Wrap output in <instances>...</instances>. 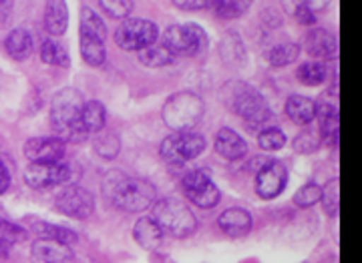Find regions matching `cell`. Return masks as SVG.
Returning a JSON list of instances; mask_svg holds the SVG:
<instances>
[{
    "label": "cell",
    "instance_id": "cell-1",
    "mask_svg": "<svg viewBox=\"0 0 362 263\" xmlns=\"http://www.w3.org/2000/svg\"><path fill=\"white\" fill-rule=\"evenodd\" d=\"M85 106V97L77 89H63L52 97L51 123L59 139L63 141H83L87 131L81 125V113Z\"/></svg>",
    "mask_w": 362,
    "mask_h": 263
},
{
    "label": "cell",
    "instance_id": "cell-2",
    "mask_svg": "<svg viewBox=\"0 0 362 263\" xmlns=\"http://www.w3.org/2000/svg\"><path fill=\"white\" fill-rule=\"evenodd\" d=\"M105 191L115 201L117 207L137 213L149 209L156 203L157 191L145 179H129L121 173H109L105 177Z\"/></svg>",
    "mask_w": 362,
    "mask_h": 263
},
{
    "label": "cell",
    "instance_id": "cell-3",
    "mask_svg": "<svg viewBox=\"0 0 362 263\" xmlns=\"http://www.w3.org/2000/svg\"><path fill=\"white\" fill-rule=\"evenodd\" d=\"M226 105L232 109L238 117L244 118L247 127L256 129L264 125L270 117V109L264 97L247 82H228L221 91Z\"/></svg>",
    "mask_w": 362,
    "mask_h": 263
},
{
    "label": "cell",
    "instance_id": "cell-4",
    "mask_svg": "<svg viewBox=\"0 0 362 263\" xmlns=\"http://www.w3.org/2000/svg\"><path fill=\"white\" fill-rule=\"evenodd\" d=\"M204 115V101L194 92H177L163 105V121L177 133L192 131Z\"/></svg>",
    "mask_w": 362,
    "mask_h": 263
},
{
    "label": "cell",
    "instance_id": "cell-5",
    "mask_svg": "<svg viewBox=\"0 0 362 263\" xmlns=\"http://www.w3.org/2000/svg\"><path fill=\"white\" fill-rule=\"evenodd\" d=\"M153 219L163 233L171 237H187L197 229V219L192 209L180 199H161L153 203Z\"/></svg>",
    "mask_w": 362,
    "mask_h": 263
},
{
    "label": "cell",
    "instance_id": "cell-6",
    "mask_svg": "<svg viewBox=\"0 0 362 263\" xmlns=\"http://www.w3.org/2000/svg\"><path fill=\"white\" fill-rule=\"evenodd\" d=\"M206 30L197 25H171L163 35V44L175 56H192L206 49Z\"/></svg>",
    "mask_w": 362,
    "mask_h": 263
},
{
    "label": "cell",
    "instance_id": "cell-7",
    "mask_svg": "<svg viewBox=\"0 0 362 263\" xmlns=\"http://www.w3.org/2000/svg\"><path fill=\"white\" fill-rule=\"evenodd\" d=\"M115 40L121 49L139 53L157 42V27L145 18H127L117 27Z\"/></svg>",
    "mask_w": 362,
    "mask_h": 263
},
{
    "label": "cell",
    "instance_id": "cell-8",
    "mask_svg": "<svg viewBox=\"0 0 362 263\" xmlns=\"http://www.w3.org/2000/svg\"><path fill=\"white\" fill-rule=\"evenodd\" d=\"M206 149V139L197 133H175L169 135L168 139L161 143V155L165 161L180 165L189 159H195L202 155V151Z\"/></svg>",
    "mask_w": 362,
    "mask_h": 263
},
{
    "label": "cell",
    "instance_id": "cell-9",
    "mask_svg": "<svg viewBox=\"0 0 362 263\" xmlns=\"http://www.w3.org/2000/svg\"><path fill=\"white\" fill-rule=\"evenodd\" d=\"M181 187L185 197L202 209H209L220 201V189L206 171H194L185 175Z\"/></svg>",
    "mask_w": 362,
    "mask_h": 263
},
{
    "label": "cell",
    "instance_id": "cell-10",
    "mask_svg": "<svg viewBox=\"0 0 362 263\" xmlns=\"http://www.w3.org/2000/svg\"><path fill=\"white\" fill-rule=\"evenodd\" d=\"M71 165L57 161V163H30L25 169V181L35 189H47L54 185L71 181Z\"/></svg>",
    "mask_w": 362,
    "mask_h": 263
},
{
    "label": "cell",
    "instance_id": "cell-11",
    "mask_svg": "<svg viewBox=\"0 0 362 263\" xmlns=\"http://www.w3.org/2000/svg\"><path fill=\"white\" fill-rule=\"evenodd\" d=\"M54 205L61 213H65L73 219H87L90 213L95 211V199L87 189L71 185V187H66L65 191H61L57 195Z\"/></svg>",
    "mask_w": 362,
    "mask_h": 263
},
{
    "label": "cell",
    "instance_id": "cell-12",
    "mask_svg": "<svg viewBox=\"0 0 362 263\" xmlns=\"http://www.w3.org/2000/svg\"><path fill=\"white\" fill-rule=\"evenodd\" d=\"M286 181H288V171L284 165L278 161H266V165H262L258 169L256 191L259 197L274 199L284 191Z\"/></svg>",
    "mask_w": 362,
    "mask_h": 263
},
{
    "label": "cell",
    "instance_id": "cell-13",
    "mask_svg": "<svg viewBox=\"0 0 362 263\" xmlns=\"http://www.w3.org/2000/svg\"><path fill=\"white\" fill-rule=\"evenodd\" d=\"M25 155L30 163H57L65 155V141L54 137H35L25 143Z\"/></svg>",
    "mask_w": 362,
    "mask_h": 263
},
{
    "label": "cell",
    "instance_id": "cell-14",
    "mask_svg": "<svg viewBox=\"0 0 362 263\" xmlns=\"http://www.w3.org/2000/svg\"><path fill=\"white\" fill-rule=\"evenodd\" d=\"M33 257L37 263H69V259L73 257V251L71 245H65L57 239L40 237L33 245Z\"/></svg>",
    "mask_w": 362,
    "mask_h": 263
},
{
    "label": "cell",
    "instance_id": "cell-15",
    "mask_svg": "<svg viewBox=\"0 0 362 263\" xmlns=\"http://www.w3.org/2000/svg\"><path fill=\"white\" fill-rule=\"evenodd\" d=\"M133 236L137 239V243H139L141 247H145V250H157V247L161 245L165 233H163L161 225L153 219V215H149V217L137 219L135 229H133Z\"/></svg>",
    "mask_w": 362,
    "mask_h": 263
},
{
    "label": "cell",
    "instance_id": "cell-16",
    "mask_svg": "<svg viewBox=\"0 0 362 263\" xmlns=\"http://www.w3.org/2000/svg\"><path fill=\"white\" fill-rule=\"evenodd\" d=\"M45 27L52 37L65 35L69 27V8L65 0H47L45 6Z\"/></svg>",
    "mask_w": 362,
    "mask_h": 263
},
{
    "label": "cell",
    "instance_id": "cell-17",
    "mask_svg": "<svg viewBox=\"0 0 362 263\" xmlns=\"http://www.w3.org/2000/svg\"><path fill=\"white\" fill-rule=\"evenodd\" d=\"M218 224L228 236L242 237L250 233V229H252V215L246 209L232 207V209H226L221 213Z\"/></svg>",
    "mask_w": 362,
    "mask_h": 263
},
{
    "label": "cell",
    "instance_id": "cell-18",
    "mask_svg": "<svg viewBox=\"0 0 362 263\" xmlns=\"http://www.w3.org/2000/svg\"><path fill=\"white\" fill-rule=\"evenodd\" d=\"M216 151L220 153L223 159H242L246 155L247 145L246 141L232 129H220L218 137H216Z\"/></svg>",
    "mask_w": 362,
    "mask_h": 263
},
{
    "label": "cell",
    "instance_id": "cell-19",
    "mask_svg": "<svg viewBox=\"0 0 362 263\" xmlns=\"http://www.w3.org/2000/svg\"><path fill=\"white\" fill-rule=\"evenodd\" d=\"M306 49L316 59H334L337 56V39L328 30L316 28L306 37Z\"/></svg>",
    "mask_w": 362,
    "mask_h": 263
},
{
    "label": "cell",
    "instance_id": "cell-20",
    "mask_svg": "<svg viewBox=\"0 0 362 263\" xmlns=\"http://www.w3.org/2000/svg\"><path fill=\"white\" fill-rule=\"evenodd\" d=\"M6 53L14 61H26L33 54V37L25 28H14L4 40Z\"/></svg>",
    "mask_w": 362,
    "mask_h": 263
},
{
    "label": "cell",
    "instance_id": "cell-21",
    "mask_svg": "<svg viewBox=\"0 0 362 263\" xmlns=\"http://www.w3.org/2000/svg\"><path fill=\"white\" fill-rule=\"evenodd\" d=\"M286 113L298 125H310L316 118V105L304 94H292L286 103Z\"/></svg>",
    "mask_w": 362,
    "mask_h": 263
},
{
    "label": "cell",
    "instance_id": "cell-22",
    "mask_svg": "<svg viewBox=\"0 0 362 263\" xmlns=\"http://www.w3.org/2000/svg\"><path fill=\"white\" fill-rule=\"evenodd\" d=\"M316 117L320 121V133L324 141L330 145H337L338 141V111L332 105L316 106Z\"/></svg>",
    "mask_w": 362,
    "mask_h": 263
},
{
    "label": "cell",
    "instance_id": "cell-23",
    "mask_svg": "<svg viewBox=\"0 0 362 263\" xmlns=\"http://www.w3.org/2000/svg\"><path fill=\"white\" fill-rule=\"evenodd\" d=\"M105 117H107V111L99 101H87L81 113V125L87 135L99 133L105 129Z\"/></svg>",
    "mask_w": 362,
    "mask_h": 263
},
{
    "label": "cell",
    "instance_id": "cell-24",
    "mask_svg": "<svg viewBox=\"0 0 362 263\" xmlns=\"http://www.w3.org/2000/svg\"><path fill=\"white\" fill-rule=\"evenodd\" d=\"M252 0H207V8H211L220 18L232 20L246 13Z\"/></svg>",
    "mask_w": 362,
    "mask_h": 263
},
{
    "label": "cell",
    "instance_id": "cell-25",
    "mask_svg": "<svg viewBox=\"0 0 362 263\" xmlns=\"http://www.w3.org/2000/svg\"><path fill=\"white\" fill-rule=\"evenodd\" d=\"M173 59H175V54L171 53L163 42H153L151 47L139 51V61L143 65L151 66V68L169 65V63H173Z\"/></svg>",
    "mask_w": 362,
    "mask_h": 263
},
{
    "label": "cell",
    "instance_id": "cell-26",
    "mask_svg": "<svg viewBox=\"0 0 362 263\" xmlns=\"http://www.w3.org/2000/svg\"><path fill=\"white\" fill-rule=\"evenodd\" d=\"M105 40L97 37H87L81 35V54L83 61L90 66H101L105 63Z\"/></svg>",
    "mask_w": 362,
    "mask_h": 263
},
{
    "label": "cell",
    "instance_id": "cell-27",
    "mask_svg": "<svg viewBox=\"0 0 362 263\" xmlns=\"http://www.w3.org/2000/svg\"><path fill=\"white\" fill-rule=\"evenodd\" d=\"M39 53H40V59H42L47 65L66 66L69 63H71V59H69V53H66L65 47H63L59 40H54V39L42 40Z\"/></svg>",
    "mask_w": 362,
    "mask_h": 263
},
{
    "label": "cell",
    "instance_id": "cell-28",
    "mask_svg": "<svg viewBox=\"0 0 362 263\" xmlns=\"http://www.w3.org/2000/svg\"><path fill=\"white\" fill-rule=\"evenodd\" d=\"M33 229L45 239H57V241H61L65 245H75L77 243V236L71 229L59 227V225H51L47 221H33Z\"/></svg>",
    "mask_w": 362,
    "mask_h": 263
},
{
    "label": "cell",
    "instance_id": "cell-29",
    "mask_svg": "<svg viewBox=\"0 0 362 263\" xmlns=\"http://www.w3.org/2000/svg\"><path fill=\"white\" fill-rule=\"evenodd\" d=\"M328 77V71L322 63L318 61H312V63H304V65L298 68V80L308 85V87H318L322 85L324 80Z\"/></svg>",
    "mask_w": 362,
    "mask_h": 263
},
{
    "label": "cell",
    "instance_id": "cell-30",
    "mask_svg": "<svg viewBox=\"0 0 362 263\" xmlns=\"http://www.w3.org/2000/svg\"><path fill=\"white\" fill-rule=\"evenodd\" d=\"M81 35H87V37H97V39H103L107 37V27L105 23L99 18V14L93 13L90 8H83L81 13Z\"/></svg>",
    "mask_w": 362,
    "mask_h": 263
},
{
    "label": "cell",
    "instance_id": "cell-31",
    "mask_svg": "<svg viewBox=\"0 0 362 263\" xmlns=\"http://www.w3.org/2000/svg\"><path fill=\"white\" fill-rule=\"evenodd\" d=\"M300 54V47L294 42H282L274 47L270 51V63L274 66H288L292 65Z\"/></svg>",
    "mask_w": 362,
    "mask_h": 263
},
{
    "label": "cell",
    "instance_id": "cell-32",
    "mask_svg": "<svg viewBox=\"0 0 362 263\" xmlns=\"http://www.w3.org/2000/svg\"><path fill=\"white\" fill-rule=\"evenodd\" d=\"M97 153L105 159H113L119 153V137L111 131H99L97 133V141H95Z\"/></svg>",
    "mask_w": 362,
    "mask_h": 263
},
{
    "label": "cell",
    "instance_id": "cell-33",
    "mask_svg": "<svg viewBox=\"0 0 362 263\" xmlns=\"http://www.w3.org/2000/svg\"><path fill=\"white\" fill-rule=\"evenodd\" d=\"M320 199H322V187L316 183H306L298 189V193L294 195V203L298 207H312Z\"/></svg>",
    "mask_w": 362,
    "mask_h": 263
},
{
    "label": "cell",
    "instance_id": "cell-34",
    "mask_svg": "<svg viewBox=\"0 0 362 263\" xmlns=\"http://www.w3.org/2000/svg\"><path fill=\"white\" fill-rule=\"evenodd\" d=\"M0 239H4V241L13 247L14 243L25 241L26 229L25 227H21V225L13 224V221H8V219H2V217H0Z\"/></svg>",
    "mask_w": 362,
    "mask_h": 263
},
{
    "label": "cell",
    "instance_id": "cell-35",
    "mask_svg": "<svg viewBox=\"0 0 362 263\" xmlns=\"http://www.w3.org/2000/svg\"><path fill=\"white\" fill-rule=\"evenodd\" d=\"M258 143L266 151H278L286 145V135L280 129H266L258 137Z\"/></svg>",
    "mask_w": 362,
    "mask_h": 263
},
{
    "label": "cell",
    "instance_id": "cell-36",
    "mask_svg": "<svg viewBox=\"0 0 362 263\" xmlns=\"http://www.w3.org/2000/svg\"><path fill=\"white\" fill-rule=\"evenodd\" d=\"M101 6L111 18H127L133 11V0H101Z\"/></svg>",
    "mask_w": 362,
    "mask_h": 263
},
{
    "label": "cell",
    "instance_id": "cell-37",
    "mask_svg": "<svg viewBox=\"0 0 362 263\" xmlns=\"http://www.w3.org/2000/svg\"><path fill=\"white\" fill-rule=\"evenodd\" d=\"M322 199H324V209L328 211L330 215H337L338 213V181L337 179H332L330 183L324 187Z\"/></svg>",
    "mask_w": 362,
    "mask_h": 263
},
{
    "label": "cell",
    "instance_id": "cell-38",
    "mask_svg": "<svg viewBox=\"0 0 362 263\" xmlns=\"http://www.w3.org/2000/svg\"><path fill=\"white\" fill-rule=\"evenodd\" d=\"M294 147H296L298 151H302V153H308V151H316L318 149V137L314 135V133H300L298 135V139L294 141Z\"/></svg>",
    "mask_w": 362,
    "mask_h": 263
},
{
    "label": "cell",
    "instance_id": "cell-39",
    "mask_svg": "<svg viewBox=\"0 0 362 263\" xmlns=\"http://www.w3.org/2000/svg\"><path fill=\"white\" fill-rule=\"evenodd\" d=\"M173 4L181 11H202L207 6V0H173Z\"/></svg>",
    "mask_w": 362,
    "mask_h": 263
},
{
    "label": "cell",
    "instance_id": "cell-40",
    "mask_svg": "<svg viewBox=\"0 0 362 263\" xmlns=\"http://www.w3.org/2000/svg\"><path fill=\"white\" fill-rule=\"evenodd\" d=\"M314 16H316V14L312 13L310 8H306V6H304L302 2L298 4L296 18L300 20V23H302V25H312V23H314Z\"/></svg>",
    "mask_w": 362,
    "mask_h": 263
},
{
    "label": "cell",
    "instance_id": "cell-41",
    "mask_svg": "<svg viewBox=\"0 0 362 263\" xmlns=\"http://www.w3.org/2000/svg\"><path fill=\"white\" fill-rule=\"evenodd\" d=\"M300 2H302L306 8H310L314 14L326 11V8H328V4H330V0H300Z\"/></svg>",
    "mask_w": 362,
    "mask_h": 263
},
{
    "label": "cell",
    "instance_id": "cell-42",
    "mask_svg": "<svg viewBox=\"0 0 362 263\" xmlns=\"http://www.w3.org/2000/svg\"><path fill=\"white\" fill-rule=\"evenodd\" d=\"M8 187H11V171H8V167L0 161V195L6 193Z\"/></svg>",
    "mask_w": 362,
    "mask_h": 263
},
{
    "label": "cell",
    "instance_id": "cell-43",
    "mask_svg": "<svg viewBox=\"0 0 362 263\" xmlns=\"http://www.w3.org/2000/svg\"><path fill=\"white\" fill-rule=\"evenodd\" d=\"M14 0H0V20H4L13 11Z\"/></svg>",
    "mask_w": 362,
    "mask_h": 263
},
{
    "label": "cell",
    "instance_id": "cell-44",
    "mask_svg": "<svg viewBox=\"0 0 362 263\" xmlns=\"http://www.w3.org/2000/svg\"><path fill=\"white\" fill-rule=\"evenodd\" d=\"M8 250H11V245H8L4 239H0V259H4V257H6Z\"/></svg>",
    "mask_w": 362,
    "mask_h": 263
}]
</instances>
